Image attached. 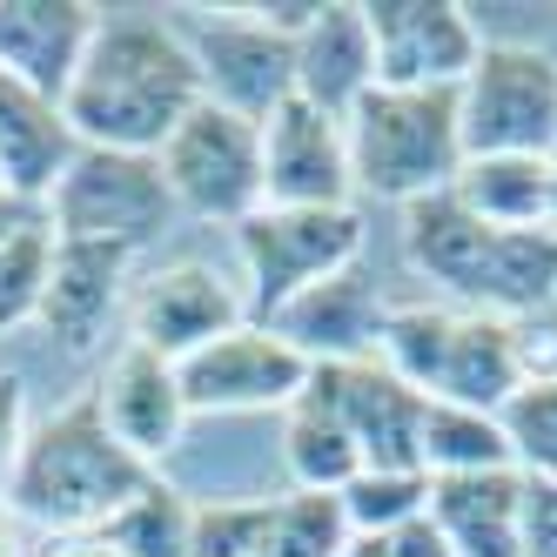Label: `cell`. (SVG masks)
<instances>
[{
  "instance_id": "6da1fadb",
  "label": "cell",
  "mask_w": 557,
  "mask_h": 557,
  "mask_svg": "<svg viewBox=\"0 0 557 557\" xmlns=\"http://www.w3.org/2000/svg\"><path fill=\"white\" fill-rule=\"evenodd\" d=\"M202 108V74L169 14L148 8H101L82 74L61 101L82 148L114 154H162V141Z\"/></svg>"
},
{
  "instance_id": "7a4b0ae2",
  "label": "cell",
  "mask_w": 557,
  "mask_h": 557,
  "mask_svg": "<svg viewBox=\"0 0 557 557\" xmlns=\"http://www.w3.org/2000/svg\"><path fill=\"white\" fill-rule=\"evenodd\" d=\"M154 476L162 470H148L135 450L114 444L95 396H74V404H61L54 417L27 430L21 470L8 484V517L21 531H48V537H95Z\"/></svg>"
},
{
  "instance_id": "3957f363",
  "label": "cell",
  "mask_w": 557,
  "mask_h": 557,
  "mask_svg": "<svg viewBox=\"0 0 557 557\" xmlns=\"http://www.w3.org/2000/svg\"><path fill=\"white\" fill-rule=\"evenodd\" d=\"M404 262L444 289L450 309L476 315H537L557 309V235L550 228H484L450 195H423L404 209Z\"/></svg>"
},
{
  "instance_id": "277c9868",
  "label": "cell",
  "mask_w": 557,
  "mask_h": 557,
  "mask_svg": "<svg viewBox=\"0 0 557 557\" xmlns=\"http://www.w3.org/2000/svg\"><path fill=\"white\" fill-rule=\"evenodd\" d=\"M349 141V182L356 195L410 209L423 195H450L463 169V128L457 95H417V88H370L343 122Z\"/></svg>"
},
{
  "instance_id": "5b68a950",
  "label": "cell",
  "mask_w": 557,
  "mask_h": 557,
  "mask_svg": "<svg viewBox=\"0 0 557 557\" xmlns=\"http://www.w3.org/2000/svg\"><path fill=\"white\" fill-rule=\"evenodd\" d=\"M315 8H182L175 27L188 61L202 74V101L269 122L283 101H296V34Z\"/></svg>"
},
{
  "instance_id": "8992f818",
  "label": "cell",
  "mask_w": 557,
  "mask_h": 557,
  "mask_svg": "<svg viewBox=\"0 0 557 557\" xmlns=\"http://www.w3.org/2000/svg\"><path fill=\"white\" fill-rule=\"evenodd\" d=\"M235 262H243V302L249 323H275L302 289L330 283V275L356 269L370 249L363 209H256L249 222H235Z\"/></svg>"
},
{
  "instance_id": "52a82bcc",
  "label": "cell",
  "mask_w": 557,
  "mask_h": 557,
  "mask_svg": "<svg viewBox=\"0 0 557 557\" xmlns=\"http://www.w3.org/2000/svg\"><path fill=\"white\" fill-rule=\"evenodd\" d=\"M463 162L476 154H531L557 162V54L531 41H484L457 88Z\"/></svg>"
},
{
  "instance_id": "ba28073f",
  "label": "cell",
  "mask_w": 557,
  "mask_h": 557,
  "mask_svg": "<svg viewBox=\"0 0 557 557\" xmlns=\"http://www.w3.org/2000/svg\"><path fill=\"white\" fill-rule=\"evenodd\" d=\"M48 228L61 243H114L141 256L154 235L175 222V195L154 169V154H114V148H82L67 175L48 195Z\"/></svg>"
},
{
  "instance_id": "9c48e42d",
  "label": "cell",
  "mask_w": 557,
  "mask_h": 557,
  "mask_svg": "<svg viewBox=\"0 0 557 557\" xmlns=\"http://www.w3.org/2000/svg\"><path fill=\"white\" fill-rule=\"evenodd\" d=\"M154 169H162V182L175 195V215L235 228L262 209V128L215 101H202L162 141Z\"/></svg>"
},
{
  "instance_id": "30bf717a",
  "label": "cell",
  "mask_w": 557,
  "mask_h": 557,
  "mask_svg": "<svg viewBox=\"0 0 557 557\" xmlns=\"http://www.w3.org/2000/svg\"><path fill=\"white\" fill-rule=\"evenodd\" d=\"M376 88L457 95L463 74L484 54V27L463 0H363Z\"/></svg>"
},
{
  "instance_id": "8fae6325",
  "label": "cell",
  "mask_w": 557,
  "mask_h": 557,
  "mask_svg": "<svg viewBox=\"0 0 557 557\" xmlns=\"http://www.w3.org/2000/svg\"><path fill=\"white\" fill-rule=\"evenodd\" d=\"M175 383L188 417H283L309 383V363L275 330L243 323L209 349H195L188 363H175Z\"/></svg>"
},
{
  "instance_id": "7c38bea8",
  "label": "cell",
  "mask_w": 557,
  "mask_h": 557,
  "mask_svg": "<svg viewBox=\"0 0 557 557\" xmlns=\"http://www.w3.org/2000/svg\"><path fill=\"white\" fill-rule=\"evenodd\" d=\"M122 323H128L135 349L162 356V363H188V356L209 349L215 336L243 330L249 323V302H243V289H235L228 275H215L209 262H188L182 256V262H162V269L135 275Z\"/></svg>"
},
{
  "instance_id": "4fadbf2b",
  "label": "cell",
  "mask_w": 557,
  "mask_h": 557,
  "mask_svg": "<svg viewBox=\"0 0 557 557\" xmlns=\"http://www.w3.org/2000/svg\"><path fill=\"white\" fill-rule=\"evenodd\" d=\"M349 141L309 101H283L262 122V209H349Z\"/></svg>"
},
{
  "instance_id": "5bb4252c",
  "label": "cell",
  "mask_w": 557,
  "mask_h": 557,
  "mask_svg": "<svg viewBox=\"0 0 557 557\" xmlns=\"http://www.w3.org/2000/svg\"><path fill=\"white\" fill-rule=\"evenodd\" d=\"M135 289V256L114 243H61L54 235V262H48V289H41V315L48 343H61L67 356H95L108 343V323L128 309Z\"/></svg>"
},
{
  "instance_id": "9a60e30c",
  "label": "cell",
  "mask_w": 557,
  "mask_h": 557,
  "mask_svg": "<svg viewBox=\"0 0 557 557\" xmlns=\"http://www.w3.org/2000/svg\"><path fill=\"white\" fill-rule=\"evenodd\" d=\"M383 315H389V296L376 289V275L356 262V269L330 275V283L302 289L269 330L283 336L309 370H343V363H370L376 356Z\"/></svg>"
},
{
  "instance_id": "2e32d148",
  "label": "cell",
  "mask_w": 557,
  "mask_h": 557,
  "mask_svg": "<svg viewBox=\"0 0 557 557\" xmlns=\"http://www.w3.org/2000/svg\"><path fill=\"white\" fill-rule=\"evenodd\" d=\"M101 423L114 430V444L135 450L148 470H162L182 436H188V404H182V383H175V363H162V356H148L135 343H122L108 356L101 383L88 389Z\"/></svg>"
},
{
  "instance_id": "e0dca14e",
  "label": "cell",
  "mask_w": 557,
  "mask_h": 557,
  "mask_svg": "<svg viewBox=\"0 0 557 557\" xmlns=\"http://www.w3.org/2000/svg\"><path fill=\"white\" fill-rule=\"evenodd\" d=\"M101 8L88 0H0V74L48 101H67Z\"/></svg>"
},
{
  "instance_id": "ac0fdd59",
  "label": "cell",
  "mask_w": 557,
  "mask_h": 557,
  "mask_svg": "<svg viewBox=\"0 0 557 557\" xmlns=\"http://www.w3.org/2000/svg\"><path fill=\"white\" fill-rule=\"evenodd\" d=\"M330 383L336 410L363 450V470H423V410L430 396H417L410 383H396L376 356L370 363H343V370H315Z\"/></svg>"
},
{
  "instance_id": "d6986e66",
  "label": "cell",
  "mask_w": 557,
  "mask_h": 557,
  "mask_svg": "<svg viewBox=\"0 0 557 557\" xmlns=\"http://www.w3.org/2000/svg\"><path fill=\"white\" fill-rule=\"evenodd\" d=\"M376 88V54H370V27L356 0H315L309 27L296 34V101L323 108L330 122H349V108Z\"/></svg>"
},
{
  "instance_id": "ffe728a7",
  "label": "cell",
  "mask_w": 557,
  "mask_h": 557,
  "mask_svg": "<svg viewBox=\"0 0 557 557\" xmlns=\"http://www.w3.org/2000/svg\"><path fill=\"white\" fill-rule=\"evenodd\" d=\"M74 154H82V135L67 128L61 101L0 74V188L27 209H48V195Z\"/></svg>"
},
{
  "instance_id": "44dd1931",
  "label": "cell",
  "mask_w": 557,
  "mask_h": 557,
  "mask_svg": "<svg viewBox=\"0 0 557 557\" xmlns=\"http://www.w3.org/2000/svg\"><path fill=\"white\" fill-rule=\"evenodd\" d=\"M430 524L450 557H524V476H430Z\"/></svg>"
},
{
  "instance_id": "7402d4cb",
  "label": "cell",
  "mask_w": 557,
  "mask_h": 557,
  "mask_svg": "<svg viewBox=\"0 0 557 557\" xmlns=\"http://www.w3.org/2000/svg\"><path fill=\"white\" fill-rule=\"evenodd\" d=\"M283 470H289V491H330V497H343L356 476H363V450H356V436H349V423H343V410H336V396H330V383L309 370V383H302V396L283 410Z\"/></svg>"
},
{
  "instance_id": "603a6c76",
  "label": "cell",
  "mask_w": 557,
  "mask_h": 557,
  "mask_svg": "<svg viewBox=\"0 0 557 557\" xmlns=\"http://www.w3.org/2000/svg\"><path fill=\"white\" fill-rule=\"evenodd\" d=\"M517 389H524V376H517L510 323L504 315L457 309V330H450V349H444V370H436L430 404H463V410H491L497 417Z\"/></svg>"
},
{
  "instance_id": "cb8c5ba5",
  "label": "cell",
  "mask_w": 557,
  "mask_h": 557,
  "mask_svg": "<svg viewBox=\"0 0 557 557\" xmlns=\"http://www.w3.org/2000/svg\"><path fill=\"white\" fill-rule=\"evenodd\" d=\"M550 169L557 162H531V154H476L457 169L450 202L484 228H550Z\"/></svg>"
},
{
  "instance_id": "d4e9b609",
  "label": "cell",
  "mask_w": 557,
  "mask_h": 557,
  "mask_svg": "<svg viewBox=\"0 0 557 557\" xmlns=\"http://www.w3.org/2000/svg\"><path fill=\"white\" fill-rule=\"evenodd\" d=\"M423 476H484V470H517L510 436L491 410L463 404H430L423 410Z\"/></svg>"
},
{
  "instance_id": "484cf974",
  "label": "cell",
  "mask_w": 557,
  "mask_h": 557,
  "mask_svg": "<svg viewBox=\"0 0 557 557\" xmlns=\"http://www.w3.org/2000/svg\"><path fill=\"white\" fill-rule=\"evenodd\" d=\"M188 524H195V497L182 484H169V476H154V484L95 537H108L122 557H188Z\"/></svg>"
},
{
  "instance_id": "4316f807",
  "label": "cell",
  "mask_w": 557,
  "mask_h": 557,
  "mask_svg": "<svg viewBox=\"0 0 557 557\" xmlns=\"http://www.w3.org/2000/svg\"><path fill=\"white\" fill-rule=\"evenodd\" d=\"M349 544L343 497L330 491H289L269 504V544L262 557H336Z\"/></svg>"
},
{
  "instance_id": "83f0119b",
  "label": "cell",
  "mask_w": 557,
  "mask_h": 557,
  "mask_svg": "<svg viewBox=\"0 0 557 557\" xmlns=\"http://www.w3.org/2000/svg\"><path fill=\"white\" fill-rule=\"evenodd\" d=\"M48 262H54V228H48V215L27 222V228H14L8 243H0V336L27 330L34 315H41Z\"/></svg>"
},
{
  "instance_id": "f1b7e54d",
  "label": "cell",
  "mask_w": 557,
  "mask_h": 557,
  "mask_svg": "<svg viewBox=\"0 0 557 557\" xmlns=\"http://www.w3.org/2000/svg\"><path fill=\"white\" fill-rule=\"evenodd\" d=\"M275 497H195L188 557H262Z\"/></svg>"
},
{
  "instance_id": "f546056e",
  "label": "cell",
  "mask_w": 557,
  "mask_h": 557,
  "mask_svg": "<svg viewBox=\"0 0 557 557\" xmlns=\"http://www.w3.org/2000/svg\"><path fill=\"white\" fill-rule=\"evenodd\" d=\"M423 510H430V476L423 470H363L343 491L349 531H396V524H410Z\"/></svg>"
},
{
  "instance_id": "4dcf8cb0",
  "label": "cell",
  "mask_w": 557,
  "mask_h": 557,
  "mask_svg": "<svg viewBox=\"0 0 557 557\" xmlns=\"http://www.w3.org/2000/svg\"><path fill=\"white\" fill-rule=\"evenodd\" d=\"M497 423L510 436L517 476H557V376L550 383H524L497 410Z\"/></svg>"
},
{
  "instance_id": "1f68e13d",
  "label": "cell",
  "mask_w": 557,
  "mask_h": 557,
  "mask_svg": "<svg viewBox=\"0 0 557 557\" xmlns=\"http://www.w3.org/2000/svg\"><path fill=\"white\" fill-rule=\"evenodd\" d=\"M336 557H450V544L423 510V517H410V524H396V531H349V544Z\"/></svg>"
},
{
  "instance_id": "d6a6232c",
  "label": "cell",
  "mask_w": 557,
  "mask_h": 557,
  "mask_svg": "<svg viewBox=\"0 0 557 557\" xmlns=\"http://www.w3.org/2000/svg\"><path fill=\"white\" fill-rule=\"evenodd\" d=\"M510 349H517V376H524V383H550L557 376V309L517 315V323H510Z\"/></svg>"
},
{
  "instance_id": "836d02e7",
  "label": "cell",
  "mask_w": 557,
  "mask_h": 557,
  "mask_svg": "<svg viewBox=\"0 0 557 557\" xmlns=\"http://www.w3.org/2000/svg\"><path fill=\"white\" fill-rule=\"evenodd\" d=\"M27 383L14 370H0V504H8V484H14V470H21V450H27Z\"/></svg>"
},
{
  "instance_id": "e575fe53",
  "label": "cell",
  "mask_w": 557,
  "mask_h": 557,
  "mask_svg": "<svg viewBox=\"0 0 557 557\" xmlns=\"http://www.w3.org/2000/svg\"><path fill=\"white\" fill-rule=\"evenodd\" d=\"M524 557H557V476H524Z\"/></svg>"
},
{
  "instance_id": "d590c367",
  "label": "cell",
  "mask_w": 557,
  "mask_h": 557,
  "mask_svg": "<svg viewBox=\"0 0 557 557\" xmlns=\"http://www.w3.org/2000/svg\"><path fill=\"white\" fill-rule=\"evenodd\" d=\"M34 557H122V550H114L108 537H48Z\"/></svg>"
},
{
  "instance_id": "8d00e7d4",
  "label": "cell",
  "mask_w": 557,
  "mask_h": 557,
  "mask_svg": "<svg viewBox=\"0 0 557 557\" xmlns=\"http://www.w3.org/2000/svg\"><path fill=\"white\" fill-rule=\"evenodd\" d=\"M27 222H41V209H27V202H14V195L0 188V243H8L14 228H27Z\"/></svg>"
},
{
  "instance_id": "74e56055",
  "label": "cell",
  "mask_w": 557,
  "mask_h": 557,
  "mask_svg": "<svg viewBox=\"0 0 557 557\" xmlns=\"http://www.w3.org/2000/svg\"><path fill=\"white\" fill-rule=\"evenodd\" d=\"M0 557H34V550L21 544V524L8 517V504H0Z\"/></svg>"
},
{
  "instance_id": "f35d334b",
  "label": "cell",
  "mask_w": 557,
  "mask_h": 557,
  "mask_svg": "<svg viewBox=\"0 0 557 557\" xmlns=\"http://www.w3.org/2000/svg\"><path fill=\"white\" fill-rule=\"evenodd\" d=\"M550 235H557V169H550Z\"/></svg>"
}]
</instances>
